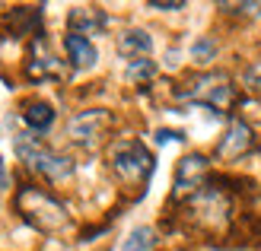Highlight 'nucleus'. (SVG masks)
Returning a JSON list of instances; mask_svg holds the SVG:
<instances>
[{
	"label": "nucleus",
	"instance_id": "nucleus-3",
	"mask_svg": "<svg viewBox=\"0 0 261 251\" xmlns=\"http://www.w3.org/2000/svg\"><path fill=\"white\" fill-rule=\"evenodd\" d=\"M109 169L124 188H143L153 175V153L134 137H118L109 143Z\"/></svg>",
	"mask_w": 261,
	"mask_h": 251
},
{
	"label": "nucleus",
	"instance_id": "nucleus-1",
	"mask_svg": "<svg viewBox=\"0 0 261 251\" xmlns=\"http://www.w3.org/2000/svg\"><path fill=\"white\" fill-rule=\"evenodd\" d=\"M181 219L188 222L191 229L207 232V235H223L229 229V219H232V201L223 184L217 181H207L201 191H194L191 197L181 201Z\"/></svg>",
	"mask_w": 261,
	"mask_h": 251
},
{
	"label": "nucleus",
	"instance_id": "nucleus-18",
	"mask_svg": "<svg viewBox=\"0 0 261 251\" xmlns=\"http://www.w3.org/2000/svg\"><path fill=\"white\" fill-rule=\"evenodd\" d=\"M147 7H150V10H160V13H175V10H185V4H181V0H172V4H163V0H150Z\"/></svg>",
	"mask_w": 261,
	"mask_h": 251
},
{
	"label": "nucleus",
	"instance_id": "nucleus-4",
	"mask_svg": "<svg viewBox=\"0 0 261 251\" xmlns=\"http://www.w3.org/2000/svg\"><path fill=\"white\" fill-rule=\"evenodd\" d=\"M13 150H16L19 162H25V169L35 172V175H42L45 181H67L73 175V159L70 156H64L58 150L45 147L42 140H38L35 134H29V130H22V134H16V140H13Z\"/></svg>",
	"mask_w": 261,
	"mask_h": 251
},
{
	"label": "nucleus",
	"instance_id": "nucleus-10",
	"mask_svg": "<svg viewBox=\"0 0 261 251\" xmlns=\"http://www.w3.org/2000/svg\"><path fill=\"white\" fill-rule=\"evenodd\" d=\"M106 25H109V16H106V10H99V7H73L67 13V29L73 35H102L106 32Z\"/></svg>",
	"mask_w": 261,
	"mask_h": 251
},
{
	"label": "nucleus",
	"instance_id": "nucleus-7",
	"mask_svg": "<svg viewBox=\"0 0 261 251\" xmlns=\"http://www.w3.org/2000/svg\"><path fill=\"white\" fill-rule=\"evenodd\" d=\"M207 181H211V162H207V156H201V153L181 156L178 165H175L172 201L181 204V201H185V197H191L194 191H201Z\"/></svg>",
	"mask_w": 261,
	"mask_h": 251
},
{
	"label": "nucleus",
	"instance_id": "nucleus-15",
	"mask_svg": "<svg viewBox=\"0 0 261 251\" xmlns=\"http://www.w3.org/2000/svg\"><path fill=\"white\" fill-rule=\"evenodd\" d=\"M153 76H156V64H153L150 58H137V61H130V64H127V73H124V80L140 86V83H150Z\"/></svg>",
	"mask_w": 261,
	"mask_h": 251
},
{
	"label": "nucleus",
	"instance_id": "nucleus-12",
	"mask_svg": "<svg viewBox=\"0 0 261 251\" xmlns=\"http://www.w3.org/2000/svg\"><path fill=\"white\" fill-rule=\"evenodd\" d=\"M22 121H25V127H29V134H48L51 130V124H55V108H51L48 102H29L22 108Z\"/></svg>",
	"mask_w": 261,
	"mask_h": 251
},
{
	"label": "nucleus",
	"instance_id": "nucleus-14",
	"mask_svg": "<svg viewBox=\"0 0 261 251\" xmlns=\"http://www.w3.org/2000/svg\"><path fill=\"white\" fill-rule=\"evenodd\" d=\"M156 229L153 226H137V229H130L124 235V242H121V251H153L156 248Z\"/></svg>",
	"mask_w": 261,
	"mask_h": 251
},
{
	"label": "nucleus",
	"instance_id": "nucleus-20",
	"mask_svg": "<svg viewBox=\"0 0 261 251\" xmlns=\"http://www.w3.org/2000/svg\"><path fill=\"white\" fill-rule=\"evenodd\" d=\"M10 184V175H7V165H4V159H0V188H7Z\"/></svg>",
	"mask_w": 261,
	"mask_h": 251
},
{
	"label": "nucleus",
	"instance_id": "nucleus-11",
	"mask_svg": "<svg viewBox=\"0 0 261 251\" xmlns=\"http://www.w3.org/2000/svg\"><path fill=\"white\" fill-rule=\"evenodd\" d=\"M64 51H67V61L76 70H89V67H96V61H99L96 45L83 35H73V32L64 35Z\"/></svg>",
	"mask_w": 261,
	"mask_h": 251
},
{
	"label": "nucleus",
	"instance_id": "nucleus-8",
	"mask_svg": "<svg viewBox=\"0 0 261 251\" xmlns=\"http://www.w3.org/2000/svg\"><path fill=\"white\" fill-rule=\"evenodd\" d=\"M252 150H255L252 127L245 121H239V118H232V121L226 124V130H223V137H220V143H217V156L226 159V162H236V159H242V156L252 153Z\"/></svg>",
	"mask_w": 261,
	"mask_h": 251
},
{
	"label": "nucleus",
	"instance_id": "nucleus-13",
	"mask_svg": "<svg viewBox=\"0 0 261 251\" xmlns=\"http://www.w3.org/2000/svg\"><path fill=\"white\" fill-rule=\"evenodd\" d=\"M153 51V38L150 32H143V29H127L118 35V54L130 58V61H137V58H147Z\"/></svg>",
	"mask_w": 261,
	"mask_h": 251
},
{
	"label": "nucleus",
	"instance_id": "nucleus-6",
	"mask_svg": "<svg viewBox=\"0 0 261 251\" xmlns=\"http://www.w3.org/2000/svg\"><path fill=\"white\" fill-rule=\"evenodd\" d=\"M115 124V118L109 108H86V111H76L70 121H67V137L80 147L93 150L96 143L109 134V127Z\"/></svg>",
	"mask_w": 261,
	"mask_h": 251
},
{
	"label": "nucleus",
	"instance_id": "nucleus-2",
	"mask_svg": "<svg viewBox=\"0 0 261 251\" xmlns=\"http://www.w3.org/2000/svg\"><path fill=\"white\" fill-rule=\"evenodd\" d=\"M13 207L16 213L29 222L32 229L45 232V235H58L70 226V213L55 194H48L45 188H35V184H22L13 197Z\"/></svg>",
	"mask_w": 261,
	"mask_h": 251
},
{
	"label": "nucleus",
	"instance_id": "nucleus-19",
	"mask_svg": "<svg viewBox=\"0 0 261 251\" xmlns=\"http://www.w3.org/2000/svg\"><path fill=\"white\" fill-rule=\"evenodd\" d=\"M169 140H185V134L181 130H156V143H169Z\"/></svg>",
	"mask_w": 261,
	"mask_h": 251
},
{
	"label": "nucleus",
	"instance_id": "nucleus-16",
	"mask_svg": "<svg viewBox=\"0 0 261 251\" xmlns=\"http://www.w3.org/2000/svg\"><path fill=\"white\" fill-rule=\"evenodd\" d=\"M191 58L198 61V64H211L217 58V38L214 35H201V38H194V45H191Z\"/></svg>",
	"mask_w": 261,
	"mask_h": 251
},
{
	"label": "nucleus",
	"instance_id": "nucleus-5",
	"mask_svg": "<svg viewBox=\"0 0 261 251\" xmlns=\"http://www.w3.org/2000/svg\"><path fill=\"white\" fill-rule=\"evenodd\" d=\"M175 99L181 102H194V105H211V108H229L236 102V86L229 83L226 73L207 70V73H194L188 76L181 86H175Z\"/></svg>",
	"mask_w": 261,
	"mask_h": 251
},
{
	"label": "nucleus",
	"instance_id": "nucleus-17",
	"mask_svg": "<svg viewBox=\"0 0 261 251\" xmlns=\"http://www.w3.org/2000/svg\"><path fill=\"white\" fill-rule=\"evenodd\" d=\"M217 10H223V13H232V16H258L261 4H220Z\"/></svg>",
	"mask_w": 261,
	"mask_h": 251
},
{
	"label": "nucleus",
	"instance_id": "nucleus-9",
	"mask_svg": "<svg viewBox=\"0 0 261 251\" xmlns=\"http://www.w3.org/2000/svg\"><path fill=\"white\" fill-rule=\"evenodd\" d=\"M25 73H29L32 80H61V76H64L61 61L48 51L45 38H35L32 54H29V64H25Z\"/></svg>",
	"mask_w": 261,
	"mask_h": 251
}]
</instances>
